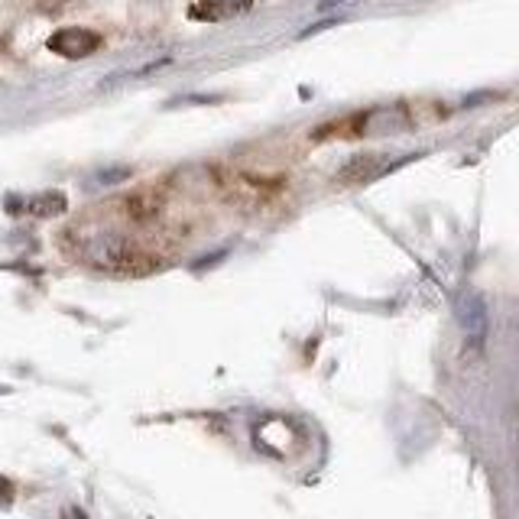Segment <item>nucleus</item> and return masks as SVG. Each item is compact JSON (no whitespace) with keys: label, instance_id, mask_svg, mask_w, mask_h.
Listing matches in <instances>:
<instances>
[{"label":"nucleus","instance_id":"nucleus-4","mask_svg":"<svg viewBox=\"0 0 519 519\" xmlns=\"http://www.w3.org/2000/svg\"><path fill=\"white\" fill-rule=\"evenodd\" d=\"M458 318H461V328L468 331L471 341H484V335H487V312H484L481 299H477V296H461Z\"/></svg>","mask_w":519,"mask_h":519},{"label":"nucleus","instance_id":"nucleus-3","mask_svg":"<svg viewBox=\"0 0 519 519\" xmlns=\"http://www.w3.org/2000/svg\"><path fill=\"white\" fill-rule=\"evenodd\" d=\"M387 169H390V163H387V159H383L380 153H374V156H354L351 163L338 172V182H344V185L370 182V179L383 176Z\"/></svg>","mask_w":519,"mask_h":519},{"label":"nucleus","instance_id":"nucleus-7","mask_svg":"<svg viewBox=\"0 0 519 519\" xmlns=\"http://www.w3.org/2000/svg\"><path fill=\"white\" fill-rule=\"evenodd\" d=\"M361 4V0H325L322 7H318V13H328V10H341V7H354Z\"/></svg>","mask_w":519,"mask_h":519},{"label":"nucleus","instance_id":"nucleus-6","mask_svg":"<svg viewBox=\"0 0 519 519\" xmlns=\"http://www.w3.org/2000/svg\"><path fill=\"white\" fill-rule=\"evenodd\" d=\"M26 205H30L26 211H33V215H59V211H65V195H59V192H46V195L30 198Z\"/></svg>","mask_w":519,"mask_h":519},{"label":"nucleus","instance_id":"nucleus-1","mask_svg":"<svg viewBox=\"0 0 519 519\" xmlns=\"http://www.w3.org/2000/svg\"><path fill=\"white\" fill-rule=\"evenodd\" d=\"M85 257L91 263H101V266H121V263L133 260V247L124 241L121 234L104 231V234H95L85 244Z\"/></svg>","mask_w":519,"mask_h":519},{"label":"nucleus","instance_id":"nucleus-5","mask_svg":"<svg viewBox=\"0 0 519 519\" xmlns=\"http://www.w3.org/2000/svg\"><path fill=\"white\" fill-rule=\"evenodd\" d=\"M254 0H202L195 10V17H205V20H224V17H234V13H244L250 10Z\"/></svg>","mask_w":519,"mask_h":519},{"label":"nucleus","instance_id":"nucleus-2","mask_svg":"<svg viewBox=\"0 0 519 519\" xmlns=\"http://www.w3.org/2000/svg\"><path fill=\"white\" fill-rule=\"evenodd\" d=\"M98 46H101L98 33L82 30V26H69V30H59L56 36L49 39V49L59 52V56H65V59H85Z\"/></svg>","mask_w":519,"mask_h":519}]
</instances>
